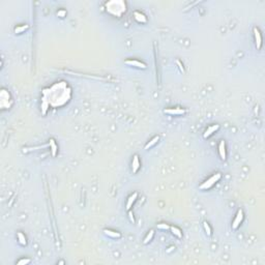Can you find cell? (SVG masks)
I'll return each mask as SVG.
<instances>
[{
    "label": "cell",
    "instance_id": "5",
    "mask_svg": "<svg viewBox=\"0 0 265 265\" xmlns=\"http://www.w3.org/2000/svg\"><path fill=\"white\" fill-rule=\"evenodd\" d=\"M254 36H255V41H256V47L258 50H260L262 48V36L260 30L257 27H254Z\"/></svg>",
    "mask_w": 265,
    "mask_h": 265
},
{
    "label": "cell",
    "instance_id": "19",
    "mask_svg": "<svg viewBox=\"0 0 265 265\" xmlns=\"http://www.w3.org/2000/svg\"><path fill=\"white\" fill-rule=\"evenodd\" d=\"M153 235H154V230H150L148 234L146 235V237L144 238L143 243H144V245H147L148 242H150V241L152 240V238H153Z\"/></svg>",
    "mask_w": 265,
    "mask_h": 265
},
{
    "label": "cell",
    "instance_id": "21",
    "mask_svg": "<svg viewBox=\"0 0 265 265\" xmlns=\"http://www.w3.org/2000/svg\"><path fill=\"white\" fill-rule=\"evenodd\" d=\"M28 29V25H23V26H19V27H16L15 28V32L16 33H22L24 32L25 30H27Z\"/></svg>",
    "mask_w": 265,
    "mask_h": 265
},
{
    "label": "cell",
    "instance_id": "7",
    "mask_svg": "<svg viewBox=\"0 0 265 265\" xmlns=\"http://www.w3.org/2000/svg\"><path fill=\"white\" fill-rule=\"evenodd\" d=\"M164 113L169 115H183L186 114V110L180 108H175V109H165Z\"/></svg>",
    "mask_w": 265,
    "mask_h": 265
},
{
    "label": "cell",
    "instance_id": "11",
    "mask_svg": "<svg viewBox=\"0 0 265 265\" xmlns=\"http://www.w3.org/2000/svg\"><path fill=\"white\" fill-rule=\"evenodd\" d=\"M137 198H138V193H134L132 195H131L130 196V198L127 199V206H125V208H127V210H130L132 208V204L136 202Z\"/></svg>",
    "mask_w": 265,
    "mask_h": 265
},
{
    "label": "cell",
    "instance_id": "1",
    "mask_svg": "<svg viewBox=\"0 0 265 265\" xmlns=\"http://www.w3.org/2000/svg\"><path fill=\"white\" fill-rule=\"evenodd\" d=\"M71 98V89L67 85V82L55 83L52 87L43 90V98L49 103L50 106L59 108L69 102Z\"/></svg>",
    "mask_w": 265,
    "mask_h": 265
},
{
    "label": "cell",
    "instance_id": "3",
    "mask_svg": "<svg viewBox=\"0 0 265 265\" xmlns=\"http://www.w3.org/2000/svg\"><path fill=\"white\" fill-rule=\"evenodd\" d=\"M222 178V174L221 173H215L214 175H212L209 179H207L206 181H204L203 183L200 186V190H208V189L212 188L216 182H218V180Z\"/></svg>",
    "mask_w": 265,
    "mask_h": 265
},
{
    "label": "cell",
    "instance_id": "17",
    "mask_svg": "<svg viewBox=\"0 0 265 265\" xmlns=\"http://www.w3.org/2000/svg\"><path fill=\"white\" fill-rule=\"evenodd\" d=\"M41 100H41V113H43V115H46L48 112V109H49L50 105L46 100H44V98H41Z\"/></svg>",
    "mask_w": 265,
    "mask_h": 265
},
{
    "label": "cell",
    "instance_id": "12",
    "mask_svg": "<svg viewBox=\"0 0 265 265\" xmlns=\"http://www.w3.org/2000/svg\"><path fill=\"white\" fill-rule=\"evenodd\" d=\"M49 146L50 149H51V153L53 157H56L58 152V146L56 145V142L54 139H50V142H49Z\"/></svg>",
    "mask_w": 265,
    "mask_h": 265
},
{
    "label": "cell",
    "instance_id": "24",
    "mask_svg": "<svg viewBox=\"0 0 265 265\" xmlns=\"http://www.w3.org/2000/svg\"><path fill=\"white\" fill-rule=\"evenodd\" d=\"M57 16L58 17H60V18H64V17L66 16V12L64 9H61V10H59V12H57Z\"/></svg>",
    "mask_w": 265,
    "mask_h": 265
},
{
    "label": "cell",
    "instance_id": "8",
    "mask_svg": "<svg viewBox=\"0 0 265 265\" xmlns=\"http://www.w3.org/2000/svg\"><path fill=\"white\" fill-rule=\"evenodd\" d=\"M125 63H127V66H135V67H138V68H142V69H145L147 67V66L145 63H143V62H141V61H138V60H135V59L125 60Z\"/></svg>",
    "mask_w": 265,
    "mask_h": 265
},
{
    "label": "cell",
    "instance_id": "6",
    "mask_svg": "<svg viewBox=\"0 0 265 265\" xmlns=\"http://www.w3.org/2000/svg\"><path fill=\"white\" fill-rule=\"evenodd\" d=\"M218 153H220V157L223 161L227 159V151H226V143H225L224 140H222L218 144Z\"/></svg>",
    "mask_w": 265,
    "mask_h": 265
},
{
    "label": "cell",
    "instance_id": "15",
    "mask_svg": "<svg viewBox=\"0 0 265 265\" xmlns=\"http://www.w3.org/2000/svg\"><path fill=\"white\" fill-rule=\"evenodd\" d=\"M170 230H171L172 234L175 235L176 237H178V238H182V231L180 230L179 228H177V227H175V226H171L170 227Z\"/></svg>",
    "mask_w": 265,
    "mask_h": 265
},
{
    "label": "cell",
    "instance_id": "10",
    "mask_svg": "<svg viewBox=\"0 0 265 265\" xmlns=\"http://www.w3.org/2000/svg\"><path fill=\"white\" fill-rule=\"evenodd\" d=\"M141 167V164H140V159H139V155L138 154H135L134 155V159H132V173H137L139 171Z\"/></svg>",
    "mask_w": 265,
    "mask_h": 265
},
{
    "label": "cell",
    "instance_id": "25",
    "mask_svg": "<svg viewBox=\"0 0 265 265\" xmlns=\"http://www.w3.org/2000/svg\"><path fill=\"white\" fill-rule=\"evenodd\" d=\"M129 218H130V221H131L132 224H135V218H134V214H132V212H131V211L129 212Z\"/></svg>",
    "mask_w": 265,
    "mask_h": 265
},
{
    "label": "cell",
    "instance_id": "22",
    "mask_svg": "<svg viewBox=\"0 0 265 265\" xmlns=\"http://www.w3.org/2000/svg\"><path fill=\"white\" fill-rule=\"evenodd\" d=\"M31 262V260L30 259H21V260H19L18 262H17V264L18 265H27V264H29Z\"/></svg>",
    "mask_w": 265,
    "mask_h": 265
},
{
    "label": "cell",
    "instance_id": "23",
    "mask_svg": "<svg viewBox=\"0 0 265 265\" xmlns=\"http://www.w3.org/2000/svg\"><path fill=\"white\" fill-rule=\"evenodd\" d=\"M157 229H161V230H168V229H170V226H168L167 224H159L157 225Z\"/></svg>",
    "mask_w": 265,
    "mask_h": 265
},
{
    "label": "cell",
    "instance_id": "4",
    "mask_svg": "<svg viewBox=\"0 0 265 265\" xmlns=\"http://www.w3.org/2000/svg\"><path fill=\"white\" fill-rule=\"evenodd\" d=\"M243 216H245L243 215V211L241 209H239L238 212H237V214H236V216H235L234 221H233V223H232V229L233 230H236V229L240 226V224L242 223V221H243Z\"/></svg>",
    "mask_w": 265,
    "mask_h": 265
},
{
    "label": "cell",
    "instance_id": "20",
    "mask_svg": "<svg viewBox=\"0 0 265 265\" xmlns=\"http://www.w3.org/2000/svg\"><path fill=\"white\" fill-rule=\"evenodd\" d=\"M203 227H204V230H205L206 234H207L208 236H211L212 235V230H211V228H210L209 224H208L207 222H204L203 223Z\"/></svg>",
    "mask_w": 265,
    "mask_h": 265
},
{
    "label": "cell",
    "instance_id": "14",
    "mask_svg": "<svg viewBox=\"0 0 265 265\" xmlns=\"http://www.w3.org/2000/svg\"><path fill=\"white\" fill-rule=\"evenodd\" d=\"M134 17L139 23H146L147 22V18L145 17V15L141 14V12H135Z\"/></svg>",
    "mask_w": 265,
    "mask_h": 265
},
{
    "label": "cell",
    "instance_id": "13",
    "mask_svg": "<svg viewBox=\"0 0 265 265\" xmlns=\"http://www.w3.org/2000/svg\"><path fill=\"white\" fill-rule=\"evenodd\" d=\"M105 235L111 237V238H120L121 234L119 232H116V231H112V230H108V229H105L104 230Z\"/></svg>",
    "mask_w": 265,
    "mask_h": 265
},
{
    "label": "cell",
    "instance_id": "2",
    "mask_svg": "<svg viewBox=\"0 0 265 265\" xmlns=\"http://www.w3.org/2000/svg\"><path fill=\"white\" fill-rule=\"evenodd\" d=\"M122 1H109L106 3V7H107V12L109 14L113 15V16H116V17H121V15L123 12H125L127 10V4L121 7H119L118 5H120V3Z\"/></svg>",
    "mask_w": 265,
    "mask_h": 265
},
{
    "label": "cell",
    "instance_id": "26",
    "mask_svg": "<svg viewBox=\"0 0 265 265\" xmlns=\"http://www.w3.org/2000/svg\"><path fill=\"white\" fill-rule=\"evenodd\" d=\"M176 63L178 64V66H179V68H180V71H182V73H184V68H183V66H182L181 63H180V61L179 60H177V61H176Z\"/></svg>",
    "mask_w": 265,
    "mask_h": 265
},
{
    "label": "cell",
    "instance_id": "18",
    "mask_svg": "<svg viewBox=\"0 0 265 265\" xmlns=\"http://www.w3.org/2000/svg\"><path fill=\"white\" fill-rule=\"evenodd\" d=\"M18 239L21 245H27V238L22 232H18Z\"/></svg>",
    "mask_w": 265,
    "mask_h": 265
},
{
    "label": "cell",
    "instance_id": "16",
    "mask_svg": "<svg viewBox=\"0 0 265 265\" xmlns=\"http://www.w3.org/2000/svg\"><path fill=\"white\" fill-rule=\"evenodd\" d=\"M159 136L153 137V138L151 139V140L149 141V142L147 143L146 145H145V149H149V148H150V147H152L153 145L157 144V143L159 142Z\"/></svg>",
    "mask_w": 265,
    "mask_h": 265
},
{
    "label": "cell",
    "instance_id": "9",
    "mask_svg": "<svg viewBox=\"0 0 265 265\" xmlns=\"http://www.w3.org/2000/svg\"><path fill=\"white\" fill-rule=\"evenodd\" d=\"M218 130H220V125H218V124H213V125H211V127H208V129L205 131V132H204V134H203V138H204V139L208 138V137H210L212 134H214V132H218Z\"/></svg>",
    "mask_w": 265,
    "mask_h": 265
}]
</instances>
